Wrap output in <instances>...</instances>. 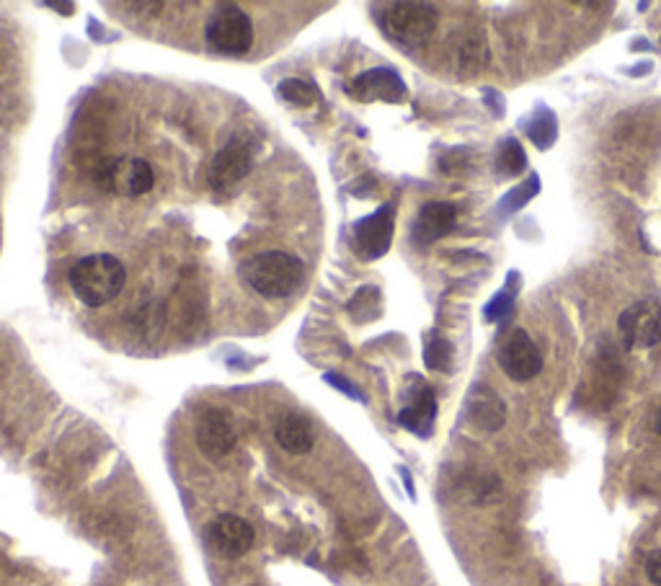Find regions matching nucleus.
I'll use <instances>...</instances> for the list:
<instances>
[{"instance_id": "obj_1", "label": "nucleus", "mask_w": 661, "mask_h": 586, "mask_svg": "<svg viewBox=\"0 0 661 586\" xmlns=\"http://www.w3.org/2000/svg\"><path fill=\"white\" fill-rule=\"evenodd\" d=\"M67 285L83 306L103 308L122 295L127 285V269L112 253H91L71 266Z\"/></svg>"}, {"instance_id": "obj_2", "label": "nucleus", "mask_w": 661, "mask_h": 586, "mask_svg": "<svg viewBox=\"0 0 661 586\" xmlns=\"http://www.w3.org/2000/svg\"><path fill=\"white\" fill-rule=\"evenodd\" d=\"M240 277L261 298L279 300L298 292L305 279V266L287 251H261L240 264Z\"/></svg>"}, {"instance_id": "obj_3", "label": "nucleus", "mask_w": 661, "mask_h": 586, "mask_svg": "<svg viewBox=\"0 0 661 586\" xmlns=\"http://www.w3.org/2000/svg\"><path fill=\"white\" fill-rule=\"evenodd\" d=\"M204 39L215 52L246 54L253 47V21L236 3H220L204 24Z\"/></svg>"}, {"instance_id": "obj_4", "label": "nucleus", "mask_w": 661, "mask_h": 586, "mask_svg": "<svg viewBox=\"0 0 661 586\" xmlns=\"http://www.w3.org/2000/svg\"><path fill=\"white\" fill-rule=\"evenodd\" d=\"M96 184L103 191L116 197H129L137 199L148 195L155 184V171L145 158L137 155H120V158H107L96 171Z\"/></svg>"}, {"instance_id": "obj_5", "label": "nucleus", "mask_w": 661, "mask_h": 586, "mask_svg": "<svg viewBox=\"0 0 661 586\" xmlns=\"http://www.w3.org/2000/svg\"><path fill=\"white\" fill-rule=\"evenodd\" d=\"M381 24L392 41L419 47L437 29V11L426 3H390L383 9Z\"/></svg>"}, {"instance_id": "obj_6", "label": "nucleus", "mask_w": 661, "mask_h": 586, "mask_svg": "<svg viewBox=\"0 0 661 586\" xmlns=\"http://www.w3.org/2000/svg\"><path fill=\"white\" fill-rule=\"evenodd\" d=\"M257 533L251 522H246L238 514H220L204 529V543L223 561H238L253 548Z\"/></svg>"}, {"instance_id": "obj_7", "label": "nucleus", "mask_w": 661, "mask_h": 586, "mask_svg": "<svg viewBox=\"0 0 661 586\" xmlns=\"http://www.w3.org/2000/svg\"><path fill=\"white\" fill-rule=\"evenodd\" d=\"M496 360L499 367L504 370V375L514 383H527L533 377L540 375L542 370V354L537 349V344L529 339L527 331L514 328L501 339L499 351H496Z\"/></svg>"}, {"instance_id": "obj_8", "label": "nucleus", "mask_w": 661, "mask_h": 586, "mask_svg": "<svg viewBox=\"0 0 661 586\" xmlns=\"http://www.w3.org/2000/svg\"><path fill=\"white\" fill-rule=\"evenodd\" d=\"M620 339L628 349H651L661 341V306L657 300H638L618 319Z\"/></svg>"}, {"instance_id": "obj_9", "label": "nucleus", "mask_w": 661, "mask_h": 586, "mask_svg": "<svg viewBox=\"0 0 661 586\" xmlns=\"http://www.w3.org/2000/svg\"><path fill=\"white\" fill-rule=\"evenodd\" d=\"M195 437L199 452H202L207 460H215L217 463V460L227 458L238 442L236 422H233L230 413L223 409H207L199 413Z\"/></svg>"}, {"instance_id": "obj_10", "label": "nucleus", "mask_w": 661, "mask_h": 586, "mask_svg": "<svg viewBox=\"0 0 661 586\" xmlns=\"http://www.w3.org/2000/svg\"><path fill=\"white\" fill-rule=\"evenodd\" d=\"M392 227H396V207L385 204L375 215L354 225V251L367 261L381 259L390 248Z\"/></svg>"}, {"instance_id": "obj_11", "label": "nucleus", "mask_w": 661, "mask_h": 586, "mask_svg": "<svg viewBox=\"0 0 661 586\" xmlns=\"http://www.w3.org/2000/svg\"><path fill=\"white\" fill-rule=\"evenodd\" d=\"M253 169V158H251V148L244 140H233L227 142L220 153L212 158L210 171H207V178H210L212 189L217 191H227L233 189V186L244 182V178L251 174Z\"/></svg>"}, {"instance_id": "obj_12", "label": "nucleus", "mask_w": 661, "mask_h": 586, "mask_svg": "<svg viewBox=\"0 0 661 586\" xmlns=\"http://www.w3.org/2000/svg\"><path fill=\"white\" fill-rule=\"evenodd\" d=\"M349 91L357 96V99H383V101H403L406 99V86L403 80L398 78L396 71H388V67H375V71L362 73L360 78L349 86Z\"/></svg>"}, {"instance_id": "obj_13", "label": "nucleus", "mask_w": 661, "mask_h": 586, "mask_svg": "<svg viewBox=\"0 0 661 586\" xmlns=\"http://www.w3.org/2000/svg\"><path fill=\"white\" fill-rule=\"evenodd\" d=\"M454 223H458V212L447 202H429L419 210L416 223H413V238L419 244H434L447 233H452Z\"/></svg>"}, {"instance_id": "obj_14", "label": "nucleus", "mask_w": 661, "mask_h": 586, "mask_svg": "<svg viewBox=\"0 0 661 586\" xmlns=\"http://www.w3.org/2000/svg\"><path fill=\"white\" fill-rule=\"evenodd\" d=\"M467 419H471V424L478 426V429L496 432L504 426L507 409L491 388H486V385H475L471 390V398H467Z\"/></svg>"}, {"instance_id": "obj_15", "label": "nucleus", "mask_w": 661, "mask_h": 586, "mask_svg": "<svg viewBox=\"0 0 661 586\" xmlns=\"http://www.w3.org/2000/svg\"><path fill=\"white\" fill-rule=\"evenodd\" d=\"M274 439L289 454H308L315 447L313 424L302 413H285L274 426Z\"/></svg>"}, {"instance_id": "obj_16", "label": "nucleus", "mask_w": 661, "mask_h": 586, "mask_svg": "<svg viewBox=\"0 0 661 586\" xmlns=\"http://www.w3.org/2000/svg\"><path fill=\"white\" fill-rule=\"evenodd\" d=\"M434 416H437V398H434L432 388H426V383H422V388L416 390L413 401L406 406L398 419H401V424L406 426V429L426 437V434L432 432Z\"/></svg>"}, {"instance_id": "obj_17", "label": "nucleus", "mask_w": 661, "mask_h": 586, "mask_svg": "<svg viewBox=\"0 0 661 586\" xmlns=\"http://www.w3.org/2000/svg\"><path fill=\"white\" fill-rule=\"evenodd\" d=\"M279 96L287 103H292V107H313L315 101H319V91H315L313 83L300 80V78H289L279 86Z\"/></svg>"}, {"instance_id": "obj_18", "label": "nucleus", "mask_w": 661, "mask_h": 586, "mask_svg": "<svg viewBox=\"0 0 661 586\" xmlns=\"http://www.w3.org/2000/svg\"><path fill=\"white\" fill-rule=\"evenodd\" d=\"M496 169H499V174H507V176L520 174V171L525 169V150H522V145L514 140H507L499 158H496Z\"/></svg>"}, {"instance_id": "obj_19", "label": "nucleus", "mask_w": 661, "mask_h": 586, "mask_svg": "<svg viewBox=\"0 0 661 586\" xmlns=\"http://www.w3.org/2000/svg\"><path fill=\"white\" fill-rule=\"evenodd\" d=\"M527 129H529V137H533V142L540 145V148H550V142L556 140V122L548 112L542 116H535L533 124H529Z\"/></svg>"}, {"instance_id": "obj_20", "label": "nucleus", "mask_w": 661, "mask_h": 586, "mask_svg": "<svg viewBox=\"0 0 661 586\" xmlns=\"http://www.w3.org/2000/svg\"><path fill=\"white\" fill-rule=\"evenodd\" d=\"M424 357L432 370H447V364H450V344L439 339V336H434V339L426 344Z\"/></svg>"}, {"instance_id": "obj_21", "label": "nucleus", "mask_w": 661, "mask_h": 586, "mask_svg": "<svg viewBox=\"0 0 661 586\" xmlns=\"http://www.w3.org/2000/svg\"><path fill=\"white\" fill-rule=\"evenodd\" d=\"M509 313H512V292H509V289H504V292L496 295V298L491 300V306H488L486 315H488V319L501 321V319H507Z\"/></svg>"}, {"instance_id": "obj_22", "label": "nucleus", "mask_w": 661, "mask_h": 586, "mask_svg": "<svg viewBox=\"0 0 661 586\" xmlns=\"http://www.w3.org/2000/svg\"><path fill=\"white\" fill-rule=\"evenodd\" d=\"M646 576L651 578V584L661 586V550H653L646 561Z\"/></svg>"}, {"instance_id": "obj_23", "label": "nucleus", "mask_w": 661, "mask_h": 586, "mask_svg": "<svg viewBox=\"0 0 661 586\" xmlns=\"http://www.w3.org/2000/svg\"><path fill=\"white\" fill-rule=\"evenodd\" d=\"M41 5H45V9L60 11L62 16H73V11H75V5H73V3H41Z\"/></svg>"}, {"instance_id": "obj_24", "label": "nucleus", "mask_w": 661, "mask_h": 586, "mask_svg": "<svg viewBox=\"0 0 661 586\" xmlns=\"http://www.w3.org/2000/svg\"><path fill=\"white\" fill-rule=\"evenodd\" d=\"M657 432L661 434V409H659V413H657Z\"/></svg>"}]
</instances>
